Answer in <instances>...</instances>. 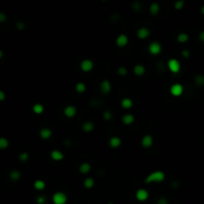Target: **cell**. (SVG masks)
<instances>
[{"mask_svg":"<svg viewBox=\"0 0 204 204\" xmlns=\"http://www.w3.org/2000/svg\"><path fill=\"white\" fill-rule=\"evenodd\" d=\"M94 128H95V124H94L93 122H91V120H87L84 123H83L82 126V130L85 131V133H92L94 131Z\"/></svg>","mask_w":204,"mask_h":204,"instance_id":"20","label":"cell"},{"mask_svg":"<svg viewBox=\"0 0 204 204\" xmlns=\"http://www.w3.org/2000/svg\"><path fill=\"white\" fill-rule=\"evenodd\" d=\"M100 91L104 95H108L112 92V84L109 80H103L100 83Z\"/></svg>","mask_w":204,"mask_h":204,"instance_id":"9","label":"cell"},{"mask_svg":"<svg viewBox=\"0 0 204 204\" xmlns=\"http://www.w3.org/2000/svg\"><path fill=\"white\" fill-rule=\"evenodd\" d=\"M194 82H195V84L199 87L204 86V76L203 75H197L194 79Z\"/></svg>","mask_w":204,"mask_h":204,"instance_id":"29","label":"cell"},{"mask_svg":"<svg viewBox=\"0 0 204 204\" xmlns=\"http://www.w3.org/2000/svg\"><path fill=\"white\" fill-rule=\"evenodd\" d=\"M135 120V118L134 115L131 114H126L122 116V122L124 126H131Z\"/></svg>","mask_w":204,"mask_h":204,"instance_id":"17","label":"cell"},{"mask_svg":"<svg viewBox=\"0 0 204 204\" xmlns=\"http://www.w3.org/2000/svg\"><path fill=\"white\" fill-rule=\"evenodd\" d=\"M32 111H33V113L35 115H42L43 113H44V111H45V108H44V106L42 104L36 103V104L33 105Z\"/></svg>","mask_w":204,"mask_h":204,"instance_id":"22","label":"cell"},{"mask_svg":"<svg viewBox=\"0 0 204 204\" xmlns=\"http://www.w3.org/2000/svg\"><path fill=\"white\" fill-rule=\"evenodd\" d=\"M160 11V5L158 4L157 2H152V4L149 5V13L152 15V16H156Z\"/></svg>","mask_w":204,"mask_h":204,"instance_id":"21","label":"cell"},{"mask_svg":"<svg viewBox=\"0 0 204 204\" xmlns=\"http://www.w3.org/2000/svg\"><path fill=\"white\" fill-rule=\"evenodd\" d=\"M2 57H3V51L0 50V59H1Z\"/></svg>","mask_w":204,"mask_h":204,"instance_id":"42","label":"cell"},{"mask_svg":"<svg viewBox=\"0 0 204 204\" xmlns=\"http://www.w3.org/2000/svg\"><path fill=\"white\" fill-rule=\"evenodd\" d=\"M198 38H199L200 41H201V42H204V31H201V32L199 33Z\"/></svg>","mask_w":204,"mask_h":204,"instance_id":"39","label":"cell"},{"mask_svg":"<svg viewBox=\"0 0 204 204\" xmlns=\"http://www.w3.org/2000/svg\"><path fill=\"white\" fill-rule=\"evenodd\" d=\"M184 5H185L184 0H177L173 4V7H174L175 10H181L184 7Z\"/></svg>","mask_w":204,"mask_h":204,"instance_id":"30","label":"cell"},{"mask_svg":"<svg viewBox=\"0 0 204 204\" xmlns=\"http://www.w3.org/2000/svg\"><path fill=\"white\" fill-rule=\"evenodd\" d=\"M33 187H34V189H36L38 191H42V190L45 189V187H46V183H45L44 180L38 179V180H36L35 182H34Z\"/></svg>","mask_w":204,"mask_h":204,"instance_id":"23","label":"cell"},{"mask_svg":"<svg viewBox=\"0 0 204 204\" xmlns=\"http://www.w3.org/2000/svg\"><path fill=\"white\" fill-rule=\"evenodd\" d=\"M16 26H17V29L20 30V31H21V30H24V28H25V24L22 23V22H18Z\"/></svg>","mask_w":204,"mask_h":204,"instance_id":"37","label":"cell"},{"mask_svg":"<svg viewBox=\"0 0 204 204\" xmlns=\"http://www.w3.org/2000/svg\"><path fill=\"white\" fill-rule=\"evenodd\" d=\"M147 50H149L150 55L157 56L161 53L162 46H161V44L159 42H157V41H152V43H149V47H147Z\"/></svg>","mask_w":204,"mask_h":204,"instance_id":"3","label":"cell"},{"mask_svg":"<svg viewBox=\"0 0 204 204\" xmlns=\"http://www.w3.org/2000/svg\"><path fill=\"white\" fill-rule=\"evenodd\" d=\"M50 157H51L52 160H54L56 162H59V161L63 160L65 156H64V153L61 152V150L54 149V150H52V152H50Z\"/></svg>","mask_w":204,"mask_h":204,"instance_id":"14","label":"cell"},{"mask_svg":"<svg viewBox=\"0 0 204 204\" xmlns=\"http://www.w3.org/2000/svg\"><path fill=\"white\" fill-rule=\"evenodd\" d=\"M6 99V94L3 91L0 90V102H3Z\"/></svg>","mask_w":204,"mask_h":204,"instance_id":"38","label":"cell"},{"mask_svg":"<svg viewBox=\"0 0 204 204\" xmlns=\"http://www.w3.org/2000/svg\"><path fill=\"white\" fill-rule=\"evenodd\" d=\"M18 158H19V160L22 161V162L27 161V160L29 159V153H28L27 152H22L19 154V156H18Z\"/></svg>","mask_w":204,"mask_h":204,"instance_id":"31","label":"cell"},{"mask_svg":"<svg viewBox=\"0 0 204 204\" xmlns=\"http://www.w3.org/2000/svg\"><path fill=\"white\" fill-rule=\"evenodd\" d=\"M109 145L111 146L113 149H119V147L122 145V138L120 137H116V135H113V137H111L109 139Z\"/></svg>","mask_w":204,"mask_h":204,"instance_id":"13","label":"cell"},{"mask_svg":"<svg viewBox=\"0 0 204 204\" xmlns=\"http://www.w3.org/2000/svg\"><path fill=\"white\" fill-rule=\"evenodd\" d=\"M128 42H130L128 36L127 34H123V33L120 34L116 39V47H119V48H124L128 44Z\"/></svg>","mask_w":204,"mask_h":204,"instance_id":"8","label":"cell"},{"mask_svg":"<svg viewBox=\"0 0 204 204\" xmlns=\"http://www.w3.org/2000/svg\"><path fill=\"white\" fill-rule=\"evenodd\" d=\"M94 67H95V64L91 59H84L80 63V69L84 73H90L92 72Z\"/></svg>","mask_w":204,"mask_h":204,"instance_id":"5","label":"cell"},{"mask_svg":"<svg viewBox=\"0 0 204 204\" xmlns=\"http://www.w3.org/2000/svg\"><path fill=\"white\" fill-rule=\"evenodd\" d=\"M150 36V30L146 27H141L137 31V37L139 40H145Z\"/></svg>","mask_w":204,"mask_h":204,"instance_id":"11","label":"cell"},{"mask_svg":"<svg viewBox=\"0 0 204 204\" xmlns=\"http://www.w3.org/2000/svg\"><path fill=\"white\" fill-rule=\"evenodd\" d=\"M141 145H142L143 149H149V147H152V145H153V138H152V135L145 134L141 138Z\"/></svg>","mask_w":204,"mask_h":204,"instance_id":"12","label":"cell"},{"mask_svg":"<svg viewBox=\"0 0 204 204\" xmlns=\"http://www.w3.org/2000/svg\"><path fill=\"white\" fill-rule=\"evenodd\" d=\"M181 55H182L184 58H188L190 56V53L188 50H182L181 51Z\"/></svg>","mask_w":204,"mask_h":204,"instance_id":"36","label":"cell"},{"mask_svg":"<svg viewBox=\"0 0 204 204\" xmlns=\"http://www.w3.org/2000/svg\"><path fill=\"white\" fill-rule=\"evenodd\" d=\"M133 71H134V74L137 77H142L143 75L145 74L146 69H145V66L141 65V64H137V65H134V66Z\"/></svg>","mask_w":204,"mask_h":204,"instance_id":"15","label":"cell"},{"mask_svg":"<svg viewBox=\"0 0 204 204\" xmlns=\"http://www.w3.org/2000/svg\"><path fill=\"white\" fill-rule=\"evenodd\" d=\"M200 13H201L202 15H204V5H202L201 8H200Z\"/></svg>","mask_w":204,"mask_h":204,"instance_id":"41","label":"cell"},{"mask_svg":"<svg viewBox=\"0 0 204 204\" xmlns=\"http://www.w3.org/2000/svg\"><path fill=\"white\" fill-rule=\"evenodd\" d=\"M8 146H9V141L8 139H7L6 138H4V137L0 138V149L4 150L6 149H8Z\"/></svg>","mask_w":204,"mask_h":204,"instance_id":"28","label":"cell"},{"mask_svg":"<svg viewBox=\"0 0 204 204\" xmlns=\"http://www.w3.org/2000/svg\"><path fill=\"white\" fill-rule=\"evenodd\" d=\"M120 106L123 109H131L134 106V102L130 98H123L120 102Z\"/></svg>","mask_w":204,"mask_h":204,"instance_id":"19","label":"cell"},{"mask_svg":"<svg viewBox=\"0 0 204 204\" xmlns=\"http://www.w3.org/2000/svg\"><path fill=\"white\" fill-rule=\"evenodd\" d=\"M112 118H113V115H112V113L109 111H105L103 113V119L105 120H111Z\"/></svg>","mask_w":204,"mask_h":204,"instance_id":"33","label":"cell"},{"mask_svg":"<svg viewBox=\"0 0 204 204\" xmlns=\"http://www.w3.org/2000/svg\"><path fill=\"white\" fill-rule=\"evenodd\" d=\"M167 69L171 72L172 74H178L181 70V64L177 59L171 58L167 62Z\"/></svg>","mask_w":204,"mask_h":204,"instance_id":"2","label":"cell"},{"mask_svg":"<svg viewBox=\"0 0 204 204\" xmlns=\"http://www.w3.org/2000/svg\"><path fill=\"white\" fill-rule=\"evenodd\" d=\"M149 197V193L146 189H143V188H141V189H138L137 192H135V198H137L138 201L141 202H145L146 201Z\"/></svg>","mask_w":204,"mask_h":204,"instance_id":"10","label":"cell"},{"mask_svg":"<svg viewBox=\"0 0 204 204\" xmlns=\"http://www.w3.org/2000/svg\"><path fill=\"white\" fill-rule=\"evenodd\" d=\"M165 179V173L162 170H154L145 177V183H161Z\"/></svg>","mask_w":204,"mask_h":204,"instance_id":"1","label":"cell"},{"mask_svg":"<svg viewBox=\"0 0 204 204\" xmlns=\"http://www.w3.org/2000/svg\"><path fill=\"white\" fill-rule=\"evenodd\" d=\"M77 113H78V109H77V108L75 107L74 105H68V106H66L65 109H64V111H63L64 116H65L66 118H68V119L75 118L76 115H77Z\"/></svg>","mask_w":204,"mask_h":204,"instance_id":"6","label":"cell"},{"mask_svg":"<svg viewBox=\"0 0 204 204\" xmlns=\"http://www.w3.org/2000/svg\"><path fill=\"white\" fill-rule=\"evenodd\" d=\"M92 169V166L89 163V162H83L80 165H79V171H80L81 174H88Z\"/></svg>","mask_w":204,"mask_h":204,"instance_id":"18","label":"cell"},{"mask_svg":"<svg viewBox=\"0 0 204 204\" xmlns=\"http://www.w3.org/2000/svg\"><path fill=\"white\" fill-rule=\"evenodd\" d=\"M116 72H118V74L120 75V76H126V75L127 74V69L126 67L120 66V67L118 68Z\"/></svg>","mask_w":204,"mask_h":204,"instance_id":"32","label":"cell"},{"mask_svg":"<svg viewBox=\"0 0 204 204\" xmlns=\"http://www.w3.org/2000/svg\"><path fill=\"white\" fill-rule=\"evenodd\" d=\"M183 92H184V88L183 86L179 84V83H175V84H173L170 89H169V93H170V95L175 97V98H178L180 96L183 95Z\"/></svg>","mask_w":204,"mask_h":204,"instance_id":"4","label":"cell"},{"mask_svg":"<svg viewBox=\"0 0 204 204\" xmlns=\"http://www.w3.org/2000/svg\"><path fill=\"white\" fill-rule=\"evenodd\" d=\"M101 1H104V2H106V1H108V0H101Z\"/></svg>","mask_w":204,"mask_h":204,"instance_id":"43","label":"cell"},{"mask_svg":"<svg viewBox=\"0 0 204 204\" xmlns=\"http://www.w3.org/2000/svg\"><path fill=\"white\" fill-rule=\"evenodd\" d=\"M67 195L62 191H57L53 194L52 200L55 204H65L67 202Z\"/></svg>","mask_w":204,"mask_h":204,"instance_id":"7","label":"cell"},{"mask_svg":"<svg viewBox=\"0 0 204 204\" xmlns=\"http://www.w3.org/2000/svg\"><path fill=\"white\" fill-rule=\"evenodd\" d=\"M177 39V42L180 43V44H184L188 42V40H189V35H188L187 33H179L178 35L176 37Z\"/></svg>","mask_w":204,"mask_h":204,"instance_id":"25","label":"cell"},{"mask_svg":"<svg viewBox=\"0 0 204 204\" xmlns=\"http://www.w3.org/2000/svg\"><path fill=\"white\" fill-rule=\"evenodd\" d=\"M131 7H133L134 10H137L138 11V10H139V9L141 8V3H139L138 1H135V2L133 3V6H131Z\"/></svg>","mask_w":204,"mask_h":204,"instance_id":"34","label":"cell"},{"mask_svg":"<svg viewBox=\"0 0 204 204\" xmlns=\"http://www.w3.org/2000/svg\"><path fill=\"white\" fill-rule=\"evenodd\" d=\"M52 134H53L52 131L49 127H43L41 128L39 131V137L42 139H44V141H47V139L51 138Z\"/></svg>","mask_w":204,"mask_h":204,"instance_id":"16","label":"cell"},{"mask_svg":"<svg viewBox=\"0 0 204 204\" xmlns=\"http://www.w3.org/2000/svg\"><path fill=\"white\" fill-rule=\"evenodd\" d=\"M7 19V16L4 12H0V23H4Z\"/></svg>","mask_w":204,"mask_h":204,"instance_id":"35","label":"cell"},{"mask_svg":"<svg viewBox=\"0 0 204 204\" xmlns=\"http://www.w3.org/2000/svg\"><path fill=\"white\" fill-rule=\"evenodd\" d=\"M83 184H84V186L87 189H92L94 185H95V180L92 177H86L84 181H83Z\"/></svg>","mask_w":204,"mask_h":204,"instance_id":"26","label":"cell"},{"mask_svg":"<svg viewBox=\"0 0 204 204\" xmlns=\"http://www.w3.org/2000/svg\"><path fill=\"white\" fill-rule=\"evenodd\" d=\"M37 201H38V203H40V204H43L45 202V198L43 197V196H40V197L37 199Z\"/></svg>","mask_w":204,"mask_h":204,"instance_id":"40","label":"cell"},{"mask_svg":"<svg viewBox=\"0 0 204 204\" xmlns=\"http://www.w3.org/2000/svg\"><path fill=\"white\" fill-rule=\"evenodd\" d=\"M75 90L78 94H84L87 90V86L83 82H78L75 86Z\"/></svg>","mask_w":204,"mask_h":204,"instance_id":"27","label":"cell"},{"mask_svg":"<svg viewBox=\"0 0 204 204\" xmlns=\"http://www.w3.org/2000/svg\"><path fill=\"white\" fill-rule=\"evenodd\" d=\"M9 178H10L11 181H14V182H16V181H18L21 178V172L19 170H17V169H14V170H12L10 172Z\"/></svg>","mask_w":204,"mask_h":204,"instance_id":"24","label":"cell"}]
</instances>
